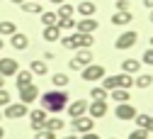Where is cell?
I'll list each match as a JSON object with an SVG mask.
<instances>
[{"label":"cell","instance_id":"cell-1","mask_svg":"<svg viewBox=\"0 0 153 139\" xmlns=\"http://www.w3.org/2000/svg\"><path fill=\"white\" fill-rule=\"evenodd\" d=\"M66 105H68V93L66 90H46L42 95V110H46L51 115L63 112Z\"/></svg>","mask_w":153,"mask_h":139},{"label":"cell","instance_id":"cell-2","mask_svg":"<svg viewBox=\"0 0 153 139\" xmlns=\"http://www.w3.org/2000/svg\"><path fill=\"white\" fill-rule=\"evenodd\" d=\"M92 64V51H88V49H78V54H75V59L68 64L73 71H83L85 66H90Z\"/></svg>","mask_w":153,"mask_h":139},{"label":"cell","instance_id":"cell-3","mask_svg":"<svg viewBox=\"0 0 153 139\" xmlns=\"http://www.w3.org/2000/svg\"><path fill=\"white\" fill-rule=\"evenodd\" d=\"M80 78H83V81H90V83L102 81V78H105V68H102L100 64H90V66H85V68L80 71Z\"/></svg>","mask_w":153,"mask_h":139},{"label":"cell","instance_id":"cell-4","mask_svg":"<svg viewBox=\"0 0 153 139\" xmlns=\"http://www.w3.org/2000/svg\"><path fill=\"white\" fill-rule=\"evenodd\" d=\"M136 42H139V34H136V32H122V34L117 37V42H114V47H117L119 51H126V49H131Z\"/></svg>","mask_w":153,"mask_h":139},{"label":"cell","instance_id":"cell-5","mask_svg":"<svg viewBox=\"0 0 153 139\" xmlns=\"http://www.w3.org/2000/svg\"><path fill=\"white\" fill-rule=\"evenodd\" d=\"M71 127H73V132L85 134V132H92L95 129V120H92L90 115H83V117H75V120L71 122Z\"/></svg>","mask_w":153,"mask_h":139},{"label":"cell","instance_id":"cell-6","mask_svg":"<svg viewBox=\"0 0 153 139\" xmlns=\"http://www.w3.org/2000/svg\"><path fill=\"white\" fill-rule=\"evenodd\" d=\"M29 110H27V105L25 103H10V105H5V110H3V115L7 117V120H20V117H25Z\"/></svg>","mask_w":153,"mask_h":139},{"label":"cell","instance_id":"cell-7","mask_svg":"<svg viewBox=\"0 0 153 139\" xmlns=\"http://www.w3.org/2000/svg\"><path fill=\"white\" fill-rule=\"evenodd\" d=\"M136 107H134L131 103H119L117 105V110H114V115H117V120H122V122H129V120H134L136 117Z\"/></svg>","mask_w":153,"mask_h":139},{"label":"cell","instance_id":"cell-8","mask_svg":"<svg viewBox=\"0 0 153 139\" xmlns=\"http://www.w3.org/2000/svg\"><path fill=\"white\" fill-rule=\"evenodd\" d=\"M107 100H92V103H88V115L92 117V120H100V117H105L107 115Z\"/></svg>","mask_w":153,"mask_h":139},{"label":"cell","instance_id":"cell-9","mask_svg":"<svg viewBox=\"0 0 153 139\" xmlns=\"http://www.w3.org/2000/svg\"><path fill=\"white\" fill-rule=\"evenodd\" d=\"M29 120H32V129L39 132V129H44V125L49 120V112L46 110H32L29 112Z\"/></svg>","mask_w":153,"mask_h":139},{"label":"cell","instance_id":"cell-10","mask_svg":"<svg viewBox=\"0 0 153 139\" xmlns=\"http://www.w3.org/2000/svg\"><path fill=\"white\" fill-rule=\"evenodd\" d=\"M97 20L95 17H83L80 22H75V32H80V34H92L95 29H97Z\"/></svg>","mask_w":153,"mask_h":139},{"label":"cell","instance_id":"cell-11","mask_svg":"<svg viewBox=\"0 0 153 139\" xmlns=\"http://www.w3.org/2000/svg\"><path fill=\"white\" fill-rule=\"evenodd\" d=\"M36 98H39V88H36L34 83L32 86H25V88H20V103H25V105H29V103H34Z\"/></svg>","mask_w":153,"mask_h":139},{"label":"cell","instance_id":"cell-12","mask_svg":"<svg viewBox=\"0 0 153 139\" xmlns=\"http://www.w3.org/2000/svg\"><path fill=\"white\" fill-rule=\"evenodd\" d=\"M20 71V64L15 61V59H0V76L7 78V76H15Z\"/></svg>","mask_w":153,"mask_h":139},{"label":"cell","instance_id":"cell-13","mask_svg":"<svg viewBox=\"0 0 153 139\" xmlns=\"http://www.w3.org/2000/svg\"><path fill=\"white\" fill-rule=\"evenodd\" d=\"M88 115V100H75L68 105V117L71 120H75V117H83Z\"/></svg>","mask_w":153,"mask_h":139},{"label":"cell","instance_id":"cell-14","mask_svg":"<svg viewBox=\"0 0 153 139\" xmlns=\"http://www.w3.org/2000/svg\"><path fill=\"white\" fill-rule=\"evenodd\" d=\"M10 44H12V49H17V51H25V49L29 47V39H27V34H22V32H15V34L10 37Z\"/></svg>","mask_w":153,"mask_h":139},{"label":"cell","instance_id":"cell-15","mask_svg":"<svg viewBox=\"0 0 153 139\" xmlns=\"http://www.w3.org/2000/svg\"><path fill=\"white\" fill-rule=\"evenodd\" d=\"M95 10H97V5H95L92 0H83V3L75 8V12H80L83 17H92V15H95Z\"/></svg>","mask_w":153,"mask_h":139},{"label":"cell","instance_id":"cell-16","mask_svg":"<svg viewBox=\"0 0 153 139\" xmlns=\"http://www.w3.org/2000/svg\"><path fill=\"white\" fill-rule=\"evenodd\" d=\"M61 47L63 49H68V51H78V34H66V37H61Z\"/></svg>","mask_w":153,"mask_h":139},{"label":"cell","instance_id":"cell-17","mask_svg":"<svg viewBox=\"0 0 153 139\" xmlns=\"http://www.w3.org/2000/svg\"><path fill=\"white\" fill-rule=\"evenodd\" d=\"M122 71L124 73H139L141 71V61H136V59H124V61H122Z\"/></svg>","mask_w":153,"mask_h":139},{"label":"cell","instance_id":"cell-18","mask_svg":"<svg viewBox=\"0 0 153 139\" xmlns=\"http://www.w3.org/2000/svg\"><path fill=\"white\" fill-rule=\"evenodd\" d=\"M134 20V15L131 12H114L112 15V25H117V27H124V25H129Z\"/></svg>","mask_w":153,"mask_h":139},{"label":"cell","instance_id":"cell-19","mask_svg":"<svg viewBox=\"0 0 153 139\" xmlns=\"http://www.w3.org/2000/svg\"><path fill=\"white\" fill-rule=\"evenodd\" d=\"M134 86L141 88V90H146L148 86H153V76L151 73H139L136 78H134Z\"/></svg>","mask_w":153,"mask_h":139},{"label":"cell","instance_id":"cell-20","mask_svg":"<svg viewBox=\"0 0 153 139\" xmlns=\"http://www.w3.org/2000/svg\"><path fill=\"white\" fill-rule=\"evenodd\" d=\"M15 81H17V88L32 86V71H17L15 73Z\"/></svg>","mask_w":153,"mask_h":139},{"label":"cell","instance_id":"cell-21","mask_svg":"<svg viewBox=\"0 0 153 139\" xmlns=\"http://www.w3.org/2000/svg\"><path fill=\"white\" fill-rule=\"evenodd\" d=\"M42 37H44V42H59L61 39V29L59 27H44Z\"/></svg>","mask_w":153,"mask_h":139},{"label":"cell","instance_id":"cell-22","mask_svg":"<svg viewBox=\"0 0 153 139\" xmlns=\"http://www.w3.org/2000/svg\"><path fill=\"white\" fill-rule=\"evenodd\" d=\"M109 95H112V100H117V105L119 103H129V98H131V93L124 90V88H114V90H109Z\"/></svg>","mask_w":153,"mask_h":139},{"label":"cell","instance_id":"cell-23","mask_svg":"<svg viewBox=\"0 0 153 139\" xmlns=\"http://www.w3.org/2000/svg\"><path fill=\"white\" fill-rule=\"evenodd\" d=\"M15 32H17L15 22H10V20H3V22H0V37H12Z\"/></svg>","mask_w":153,"mask_h":139},{"label":"cell","instance_id":"cell-24","mask_svg":"<svg viewBox=\"0 0 153 139\" xmlns=\"http://www.w3.org/2000/svg\"><path fill=\"white\" fill-rule=\"evenodd\" d=\"M22 12H29V15H42L44 10H42V3H34V0L29 3V0H25V3H22Z\"/></svg>","mask_w":153,"mask_h":139},{"label":"cell","instance_id":"cell-25","mask_svg":"<svg viewBox=\"0 0 153 139\" xmlns=\"http://www.w3.org/2000/svg\"><path fill=\"white\" fill-rule=\"evenodd\" d=\"M56 27H59L61 32H71V29H75V20L73 17H59Z\"/></svg>","mask_w":153,"mask_h":139},{"label":"cell","instance_id":"cell-26","mask_svg":"<svg viewBox=\"0 0 153 139\" xmlns=\"http://www.w3.org/2000/svg\"><path fill=\"white\" fill-rule=\"evenodd\" d=\"M78 34V49H90L95 44V37L92 34H80V32H75Z\"/></svg>","mask_w":153,"mask_h":139},{"label":"cell","instance_id":"cell-27","mask_svg":"<svg viewBox=\"0 0 153 139\" xmlns=\"http://www.w3.org/2000/svg\"><path fill=\"white\" fill-rule=\"evenodd\" d=\"M117 81H119V88H124V90L134 88V76H131V73H119Z\"/></svg>","mask_w":153,"mask_h":139},{"label":"cell","instance_id":"cell-28","mask_svg":"<svg viewBox=\"0 0 153 139\" xmlns=\"http://www.w3.org/2000/svg\"><path fill=\"white\" fill-rule=\"evenodd\" d=\"M29 71H32V76H46V64L44 61H32L29 64Z\"/></svg>","mask_w":153,"mask_h":139},{"label":"cell","instance_id":"cell-29","mask_svg":"<svg viewBox=\"0 0 153 139\" xmlns=\"http://www.w3.org/2000/svg\"><path fill=\"white\" fill-rule=\"evenodd\" d=\"M56 22H59V15L56 12H42V25L44 27H56Z\"/></svg>","mask_w":153,"mask_h":139},{"label":"cell","instance_id":"cell-30","mask_svg":"<svg viewBox=\"0 0 153 139\" xmlns=\"http://www.w3.org/2000/svg\"><path fill=\"white\" fill-rule=\"evenodd\" d=\"M44 129H49V132H59V129H63V120H61V117H51V120H46Z\"/></svg>","mask_w":153,"mask_h":139},{"label":"cell","instance_id":"cell-31","mask_svg":"<svg viewBox=\"0 0 153 139\" xmlns=\"http://www.w3.org/2000/svg\"><path fill=\"white\" fill-rule=\"evenodd\" d=\"M51 81H53V86H56V88H66V86L71 83V78H68V73H53Z\"/></svg>","mask_w":153,"mask_h":139},{"label":"cell","instance_id":"cell-32","mask_svg":"<svg viewBox=\"0 0 153 139\" xmlns=\"http://www.w3.org/2000/svg\"><path fill=\"white\" fill-rule=\"evenodd\" d=\"M102 88H105V90H114V88H119L117 76H105V78H102Z\"/></svg>","mask_w":153,"mask_h":139},{"label":"cell","instance_id":"cell-33","mask_svg":"<svg viewBox=\"0 0 153 139\" xmlns=\"http://www.w3.org/2000/svg\"><path fill=\"white\" fill-rule=\"evenodd\" d=\"M90 98H92V100H107V90H105L102 86H95V88L90 90Z\"/></svg>","mask_w":153,"mask_h":139},{"label":"cell","instance_id":"cell-34","mask_svg":"<svg viewBox=\"0 0 153 139\" xmlns=\"http://www.w3.org/2000/svg\"><path fill=\"white\" fill-rule=\"evenodd\" d=\"M73 12H75V8H73V5L61 3V5H59V12H56V15H59V17H73Z\"/></svg>","mask_w":153,"mask_h":139},{"label":"cell","instance_id":"cell-35","mask_svg":"<svg viewBox=\"0 0 153 139\" xmlns=\"http://www.w3.org/2000/svg\"><path fill=\"white\" fill-rule=\"evenodd\" d=\"M134 122H136V127H139V129H146L148 115H146V112H136V117H134Z\"/></svg>","mask_w":153,"mask_h":139},{"label":"cell","instance_id":"cell-36","mask_svg":"<svg viewBox=\"0 0 153 139\" xmlns=\"http://www.w3.org/2000/svg\"><path fill=\"white\" fill-rule=\"evenodd\" d=\"M34 139H56V132H49V129H39L34 134Z\"/></svg>","mask_w":153,"mask_h":139},{"label":"cell","instance_id":"cell-37","mask_svg":"<svg viewBox=\"0 0 153 139\" xmlns=\"http://www.w3.org/2000/svg\"><path fill=\"white\" fill-rule=\"evenodd\" d=\"M117 12H131V3L129 0H117Z\"/></svg>","mask_w":153,"mask_h":139},{"label":"cell","instance_id":"cell-38","mask_svg":"<svg viewBox=\"0 0 153 139\" xmlns=\"http://www.w3.org/2000/svg\"><path fill=\"white\" fill-rule=\"evenodd\" d=\"M141 64L153 66V49H146V51H143V56H141Z\"/></svg>","mask_w":153,"mask_h":139},{"label":"cell","instance_id":"cell-39","mask_svg":"<svg viewBox=\"0 0 153 139\" xmlns=\"http://www.w3.org/2000/svg\"><path fill=\"white\" fill-rule=\"evenodd\" d=\"M5 105H10V93L5 88H0V107H5Z\"/></svg>","mask_w":153,"mask_h":139},{"label":"cell","instance_id":"cell-40","mask_svg":"<svg viewBox=\"0 0 153 139\" xmlns=\"http://www.w3.org/2000/svg\"><path fill=\"white\" fill-rule=\"evenodd\" d=\"M129 139H148V132H146V129H134V132L129 134Z\"/></svg>","mask_w":153,"mask_h":139},{"label":"cell","instance_id":"cell-41","mask_svg":"<svg viewBox=\"0 0 153 139\" xmlns=\"http://www.w3.org/2000/svg\"><path fill=\"white\" fill-rule=\"evenodd\" d=\"M80 139H100V137H97V134H95V132H85V134H83Z\"/></svg>","mask_w":153,"mask_h":139},{"label":"cell","instance_id":"cell-42","mask_svg":"<svg viewBox=\"0 0 153 139\" xmlns=\"http://www.w3.org/2000/svg\"><path fill=\"white\" fill-rule=\"evenodd\" d=\"M146 132H148V134L153 132V117H148V122H146Z\"/></svg>","mask_w":153,"mask_h":139},{"label":"cell","instance_id":"cell-43","mask_svg":"<svg viewBox=\"0 0 153 139\" xmlns=\"http://www.w3.org/2000/svg\"><path fill=\"white\" fill-rule=\"evenodd\" d=\"M44 59H46V61H51V59H56V54H53V51H46V54H44Z\"/></svg>","mask_w":153,"mask_h":139},{"label":"cell","instance_id":"cell-44","mask_svg":"<svg viewBox=\"0 0 153 139\" xmlns=\"http://www.w3.org/2000/svg\"><path fill=\"white\" fill-rule=\"evenodd\" d=\"M143 8H148V10H153V0H143Z\"/></svg>","mask_w":153,"mask_h":139},{"label":"cell","instance_id":"cell-45","mask_svg":"<svg viewBox=\"0 0 153 139\" xmlns=\"http://www.w3.org/2000/svg\"><path fill=\"white\" fill-rule=\"evenodd\" d=\"M61 139H78V134H68V137H61Z\"/></svg>","mask_w":153,"mask_h":139},{"label":"cell","instance_id":"cell-46","mask_svg":"<svg viewBox=\"0 0 153 139\" xmlns=\"http://www.w3.org/2000/svg\"><path fill=\"white\" fill-rule=\"evenodd\" d=\"M49 3H53V5H61V3H66V0H49Z\"/></svg>","mask_w":153,"mask_h":139},{"label":"cell","instance_id":"cell-47","mask_svg":"<svg viewBox=\"0 0 153 139\" xmlns=\"http://www.w3.org/2000/svg\"><path fill=\"white\" fill-rule=\"evenodd\" d=\"M10 3H15V5H22V3H25V0H10Z\"/></svg>","mask_w":153,"mask_h":139},{"label":"cell","instance_id":"cell-48","mask_svg":"<svg viewBox=\"0 0 153 139\" xmlns=\"http://www.w3.org/2000/svg\"><path fill=\"white\" fill-rule=\"evenodd\" d=\"M0 88H5V78L3 76H0Z\"/></svg>","mask_w":153,"mask_h":139},{"label":"cell","instance_id":"cell-49","mask_svg":"<svg viewBox=\"0 0 153 139\" xmlns=\"http://www.w3.org/2000/svg\"><path fill=\"white\" fill-rule=\"evenodd\" d=\"M3 137H5V129H3V127H0V139H3Z\"/></svg>","mask_w":153,"mask_h":139},{"label":"cell","instance_id":"cell-50","mask_svg":"<svg viewBox=\"0 0 153 139\" xmlns=\"http://www.w3.org/2000/svg\"><path fill=\"white\" fill-rule=\"evenodd\" d=\"M148 20H151V22H153V10H151V15H148Z\"/></svg>","mask_w":153,"mask_h":139},{"label":"cell","instance_id":"cell-51","mask_svg":"<svg viewBox=\"0 0 153 139\" xmlns=\"http://www.w3.org/2000/svg\"><path fill=\"white\" fill-rule=\"evenodd\" d=\"M0 49H3V37H0Z\"/></svg>","mask_w":153,"mask_h":139},{"label":"cell","instance_id":"cell-52","mask_svg":"<svg viewBox=\"0 0 153 139\" xmlns=\"http://www.w3.org/2000/svg\"><path fill=\"white\" fill-rule=\"evenodd\" d=\"M151 49H153V37H151Z\"/></svg>","mask_w":153,"mask_h":139},{"label":"cell","instance_id":"cell-53","mask_svg":"<svg viewBox=\"0 0 153 139\" xmlns=\"http://www.w3.org/2000/svg\"><path fill=\"white\" fill-rule=\"evenodd\" d=\"M34 3H42V0H34Z\"/></svg>","mask_w":153,"mask_h":139},{"label":"cell","instance_id":"cell-54","mask_svg":"<svg viewBox=\"0 0 153 139\" xmlns=\"http://www.w3.org/2000/svg\"><path fill=\"white\" fill-rule=\"evenodd\" d=\"M0 117H3V110H0Z\"/></svg>","mask_w":153,"mask_h":139},{"label":"cell","instance_id":"cell-55","mask_svg":"<svg viewBox=\"0 0 153 139\" xmlns=\"http://www.w3.org/2000/svg\"><path fill=\"white\" fill-rule=\"evenodd\" d=\"M112 139H117V137H112Z\"/></svg>","mask_w":153,"mask_h":139}]
</instances>
